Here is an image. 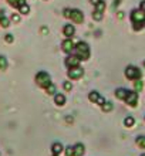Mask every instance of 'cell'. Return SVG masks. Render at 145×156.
Instances as JSON below:
<instances>
[{
  "mask_svg": "<svg viewBox=\"0 0 145 156\" xmlns=\"http://www.w3.org/2000/svg\"><path fill=\"white\" fill-rule=\"evenodd\" d=\"M131 21H132L134 30H141L145 27V12L141 9L131 12Z\"/></svg>",
  "mask_w": 145,
  "mask_h": 156,
  "instance_id": "6da1fadb",
  "label": "cell"
},
{
  "mask_svg": "<svg viewBox=\"0 0 145 156\" xmlns=\"http://www.w3.org/2000/svg\"><path fill=\"white\" fill-rule=\"evenodd\" d=\"M75 50V55L80 58V60H88L90 58V47H88L87 43L84 41H78L74 47Z\"/></svg>",
  "mask_w": 145,
  "mask_h": 156,
  "instance_id": "7a4b0ae2",
  "label": "cell"
},
{
  "mask_svg": "<svg viewBox=\"0 0 145 156\" xmlns=\"http://www.w3.org/2000/svg\"><path fill=\"white\" fill-rule=\"evenodd\" d=\"M36 82H37L38 87L46 88V87H49L50 84H51V78H50V75L47 74L46 71H40V73H37V75H36Z\"/></svg>",
  "mask_w": 145,
  "mask_h": 156,
  "instance_id": "3957f363",
  "label": "cell"
},
{
  "mask_svg": "<svg viewBox=\"0 0 145 156\" xmlns=\"http://www.w3.org/2000/svg\"><path fill=\"white\" fill-rule=\"evenodd\" d=\"M125 77L131 80V81H135V80H140L141 78V70L135 66H128L125 68Z\"/></svg>",
  "mask_w": 145,
  "mask_h": 156,
  "instance_id": "277c9868",
  "label": "cell"
},
{
  "mask_svg": "<svg viewBox=\"0 0 145 156\" xmlns=\"http://www.w3.org/2000/svg\"><path fill=\"white\" fill-rule=\"evenodd\" d=\"M84 75V70L81 67H71L70 70H68V77L71 80H80V78Z\"/></svg>",
  "mask_w": 145,
  "mask_h": 156,
  "instance_id": "5b68a950",
  "label": "cell"
},
{
  "mask_svg": "<svg viewBox=\"0 0 145 156\" xmlns=\"http://www.w3.org/2000/svg\"><path fill=\"white\" fill-rule=\"evenodd\" d=\"M71 20L74 21V23H77V24H81L84 21V14L81 10H77V9H73L71 10Z\"/></svg>",
  "mask_w": 145,
  "mask_h": 156,
  "instance_id": "8992f818",
  "label": "cell"
},
{
  "mask_svg": "<svg viewBox=\"0 0 145 156\" xmlns=\"http://www.w3.org/2000/svg\"><path fill=\"white\" fill-rule=\"evenodd\" d=\"M125 102L128 104L129 107H135L138 102V94H137V91H129V94L127 95V98H125Z\"/></svg>",
  "mask_w": 145,
  "mask_h": 156,
  "instance_id": "52a82bcc",
  "label": "cell"
},
{
  "mask_svg": "<svg viewBox=\"0 0 145 156\" xmlns=\"http://www.w3.org/2000/svg\"><path fill=\"white\" fill-rule=\"evenodd\" d=\"M61 47H63V51H64V53H71V51H74V47H75V44H74V43H73V40H71V38L68 37V38H67V40H64V41H63Z\"/></svg>",
  "mask_w": 145,
  "mask_h": 156,
  "instance_id": "ba28073f",
  "label": "cell"
},
{
  "mask_svg": "<svg viewBox=\"0 0 145 156\" xmlns=\"http://www.w3.org/2000/svg\"><path fill=\"white\" fill-rule=\"evenodd\" d=\"M80 60L77 55H70V57L66 58V66L68 67V68H71V67H78L80 66Z\"/></svg>",
  "mask_w": 145,
  "mask_h": 156,
  "instance_id": "9c48e42d",
  "label": "cell"
},
{
  "mask_svg": "<svg viewBox=\"0 0 145 156\" xmlns=\"http://www.w3.org/2000/svg\"><path fill=\"white\" fill-rule=\"evenodd\" d=\"M74 156H84V153H85V146H84L83 144H75L74 146Z\"/></svg>",
  "mask_w": 145,
  "mask_h": 156,
  "instance_id": "30bf717a",
  "label": "cell"
},
{
  "mask_svg": "<svg viewBox=\"0 0 145 156\" xmlns=\"http://www.w3.org/2000/svg\"><path fill=\"white\" fill-rule=\"evenodd\" d=\"M129 94V91L127 90V88H118V90L115 91V97L118 99H124L125 101V98H127V95Z\"/></svg>",
  "mask_w": 145,
  "mask_h": 156,
  "instance_id": "8fae6325",
  "label": "cell"
},
{
  "mask_svg": "<svg viewBox=\"0 0 145 156\" xmlns=\"http://www.w3.org/2000/svg\"><path fill=\"white\" fill-rule=\"evenodd\" d=\"M0 26H2V27H4V29H7L9 26H10V20L4 16L3 10H0Z\"/></svg>",
  "mask_w": 145,
  "mask_h": 156,
  "instance_id": "7c38bea8",
  "label": "cell"
},
{
  "mask_svg": "<svg viewBox=\"0 0 145 156\" xmlns=\"http://www.w3.org/2000/svg\"><path fill=\"white\" fill-rule=\"evenodd\" d=\"M75 29L73 24H66L64 26V29H63V33H64V36H67V37H71L73 34H74Z\"/></svg>",
  "mask_w": 145,
  "mask_h": 156,
  "instance_id": "4fadbf2b",
  "label": "cell"
},
{
  "mask_svg": "<svg viewBox=\"0 0 145 156\" xmlns=\"http://www.w3.org/2000/svg\"><path fill=\"white\" fill-rule=\"evenodd\" d=\"M54 102L57 104L58 107L64 105V104H66V95H63V94H56V95H54Z\"/></svg>",
  "mask_w": 145,
  "mask_h": 156,
  "instance_id": "5bb4252c",
  "label": "cell"
},
{
  "mask_svg": "<svg viewBox=\"0 0 145 156\" xmlns=\"http://www.w3.org/2000/svg\"><path fill=\"white\" fill-rule=\"evenodd\" d=\"M63 145L61 144H58V142H56V144H53L51 145V151H53V153L54 155H60V153L63 152Z\"/></svg>",
  "mask_w": 145,
  "mask_h": 156,
  "instance_id": "9a60e30c",
  "label": "cell"
},
{
  "mask_svg": "<svg viewBox=\"0 0 145 156\" xmlns=\"http://www.w3.org/2000/svg\"><path fill=\"white\" fill-rule=\"evenodd\" d=\"M101 98V95L98 94V92H96V91H92V92H90V95H88V99L91 101V102H98V99Z\"/></svg>",
  "mask_w": 145,
  "mask_h": 156,
  "instance_id": "2e32d148",
  "label": "cell"
},
{
  "mask_svg": "<svg viewBox=\"0 0 145 156\" xmlns=\"http://www.w3.org/2000/svg\"><path fill=\"white\" fill-rule=\"evenodd\" d=\"M7 2L10 6H13V7H16V9H19L20 6H23L26 3V0H7Z\"/></svg>",
  "mask_w": 145,
  "mask_h": 156,
  "instance_id": "e0dca14e",
  "label": "cell"
},
{
  "mask_svg": "<svg viewBox=\"0 0 145 156\" xmlns=\"http://www.w3.org/2000/svg\"><path fill=\"white\" fill-rule=\"evenodd\" d=\"M9 67V62H7V58L4 55H0V70H6Z\"/></svg>",
  "mask_w": 145,
  "mask_h": 156,
  "instance_id": "ac0fdd59",
  "label": "cell"
},
{
  "mask_svg": "<svg viewBox=\"0 0 145 156\" xmlns=\"http://www.w3.org/2000/svg\"><path fill=\"white\" fill-rule=\"evenodd\" d=\"M134 123H135V119H134V116H127V118L124 119V125H125V126L131 128V126H134Z\"/></svg>",
  "mask_w": 145,
  "mask_h": 156,
  "instance_id": "d6986e66",
  "label": "cell"
},
{
  "mask_svg": "<svg viewBox=\"0 0 145 156\" xmlns=\"http://www.w3.org/2000/svg\"><path fill=\"white\" fill-rule=\"evenodd\" d=\"M19 12H20L21 14H29V13H30V6L27 3H24L23 6H20V7H19Z\"/></svg>",
  "mask_w": 145,
  "mask_h": 156,
  "instance_id": "ffe728a7",
  "label": "cell"
},
{
  "mask_svg": "<svg viewBox=\"0 0 145 156\" xmlns=\"http://www.w3.org/2000/svg\"><path fill=\"white\" fill-rule=\"evenodd\" d=\"M101 107H103V111L110 112V111L112 109V102H108V101H105V102H104Z\"/></svg>",
  "mask_w": 145,
  "mask_h": 156,
  "instance_id": "44dd1931",
  "label": "cell"
},
{
  "mask_svg": "<svg viewBox=\"0 0 145 156\" xmlns=\"http://www.w3.org/2000/svg\"><path fill=\"white\" fill-rule=\"evenodd\" d=\"M137 145L140 148L145 149V136H138L137 138Z\"/></svg>",
  "mask_w": 145,
  "mask_h": 156,
  "instance_id": "7402d4cb",
  "label": "cell"
},
{
  "mask_svg": "<svg viewBox=\"0 0 145 156\" xmlns=\"http://www.w3.org/2000/svg\"><path fill=\"white\" fill-rule=\"evenodd\" d=\"M46 91H47V94H50V95H56L54 94V92H56V85L51 82L49 87H46Z\"/></svg>",
  "mask_w": 145,
  "mask_h": 156,
  "instance_id": "603a6c76",
  "label": "cell"
},
{
  "mask_svg": "<svg viewBox=\"0 0 145 156\" xmlns=\"http://www.w3.org/2000/svg\"><path fill=\"white\" fill-rule=\"evenodd\" d=\"M96 10H97V12H101V13L105 10V3H104L103 0H100V3L96 4Z\"/></svg>",
  "mask_w": 145,
  "mask_h": 156,
  "instance_id": "cb8c5ba5",
  "label": "cell"
},
{
  "mask_svg": "<svg viewBox=\"0 0 145 156\" xmlns=\"http://www.w3.org/2000/svg\"><path fill=\"white\" fill-rule=\"evenodd\" d=\"M134 82V87H135V91H141V88H142V81H141V78L140 80H135V81H132Z\"/></svg>",
  "mask_w": 145,
  "mask_h": 156,
  "instance_id": "d4e9b609",
  "label": "cell"
},
{
  "mask_svg": "<svg viewBox=\"0 0 145 156\" xmlns=\"http://www.w3.org/2000/svg\"><path fill=\"white\" fill-rule=\"evenodd\" d=\"M92 19L96 21H100L101 19H103V13L101 12H97V10H94V13H92Z\"/></svg>",
  "mask_w": 145,
  "mask_h": 156,
  "instance_id": "484cf974",
  "label": "cell"
},
{
  "mask_svg": "<svg viewBox=\"0 0 145 156\" xmlns=\"http://www.w3.org/2000/svg\"><path fill=\"white\" fill-rule=\"evenodd\" d=\"M66 156H74V148L73 146H67L66 148Z\"/></svg>",
  "mask_w": 145,
  "mask_h": 156,
  "instance_id": "4316f807",
  "label": "cell"
},
{
  "mask_svg": "<svg viewBox=\"0 0 145 156\" xmlns=\"http://www.w3.org/2000/svg\"><path fill=\"white\" fill-rule=\"evenodd\" d=\"M63 88H64V91H71L73 85H71V82H70V81H66L64 84H63Z\"/></svg>",
  "mask_w": 145,
  "mask_h": 156,
  "instance_id": "83f0119b",
  "label": "cell"
},
{
  "mask_svg": "<svg viewBox=\"0 0 145 156\" xmlns=\"http://www.w3.org/2000/svg\"><path fill=\"white\" fill-rule=\"evenodd\" d=\"M63 14H64V17H67V19H70V17H71V9H64V12H63Z\"/></svg>",
  "mask_w": 145,
  "mask_h": 156,
  "instance_id": "f1b7e54d",
  "label": "cell"
},
{
  "mask_svg": "<svg viewBox=\"0 0 145 156\" xmlns=\"http://www.w3.org/2000/svg\"><path fill=\"white\" fill-rule=\"evenodd\" d=\"M4 40H6V43H13V36L12 34H6V37H4Z\"/></svg>",
  "mask_w": 145,
  "mask_h": 156,
  "instance_id": "f546056e",
  "label": "cell"
},
{
  "mask_svg": "<svg viewBox=\"0 0 145 156\" xmlns=\"http://www.w3.org/2000/svg\"><path fill=\"white\" fill-rule=\"evenodd\" d=\"M12 20L17 23V21H20V16H19V14H13V16H12Z\"/></svg>",
  "mask_w": 145,
  "mask_h": 156,
  "instance_id": "4dcf8cb0",
  "label": "cell"
},
{
  "mask_svg": "<svg viewBox=\"0 0 145 156\" xmlns=\"http://www.w3.org/2000/svg\"><path fill=\"white\" fill-rule=\"evenodd\" d=\"M140 9L145 12V0H142V2H141V6H140Z\"/></svg>",
  "mask_w": 145,
  "mask_h": 156,
  "instance_id": "1f68e13d",
  "label": "cell"
},
{
  "mask_svg": "<svg viewBox=\"0 0 145 156\" xmlns=\"http://www.w3.org/2000/svg\"><path fill=\"white\" fill-rule=\"evenodd\" d=\"M90 2H91V3L94 4V6H96V4H98V3H100V0H90Z\"/></svg>",
  "mask_w": 145,
  "mask_h": 156,
  "instance_id": "d6a6232c",
  "label": "cell"
},
{
  "mask_svg": "<svg viewBox=\"0 0 145 156\" xmlns=\"http://www.w3.org/2000/svg\"><path fill=\"white\" fill-rule=\"evenodd\" d=\"M118 19H124V13H118Z\"/></svg>",
  "mask_w": 145,
  "mask_h": 156,
  "instance_id": "836d02e7",
  "label": "cell"
},
{
  "mask_svg": "<svg viewBox=\"0 0 145 156\" xmlns=\"http://www.w3.org/2000/svg\"><path fill=\"white\" fill-rule=\"evenodd\" d=\"M67 122L71 123V122H73V118H71V116H70V118H67Z\"/></svg>",
  "mask_w": 145,
  "mask_h": 156,
  "instance_id": "e575fe53",
  "label": "cell"
},
{
  "mask_svg": "<svg viewBox=\"0 0 145 156\" xmlns=\"http://www.w3.org/2000/svg\"><path fill=\"white\" fill-rule=\"evenodd\" d=\"M141 156H145V153H142V155H141Z\"/></svg>",
  "mask_w": 145,
  "mask_h": 156,
  "instance_id": "d590c367",
  "label": "cell"
},
{
  "mask_svg": "<svg viewBox=\"0 0 145 156\" xmlns=\"http://www.w3.org/2000/svg\"><path fill=\"white\" fill-rule=\"evenodd\" d=\"M53 156H58V155H54V153H53Z\"/></svg>",
  "mask_w": 145,
  "mask_h": 156,
  "instance_id": "8d00e7d4",
  "label": "cell"
},
{
  "mask_svg": "<svg viewBox=\"0 0 145 156\" xmlns=\"http://www.w3.org/2000/svg\"><path fill=\"white\" fill-rule=\"evenodd\" d=\"M144 67H145V61H144Z\"/></svg>",
  "mask_w": 145,
  "mask_h": 156,
  "instance_id": "74e56055",
  "label": "cell"
}]
</instances>
